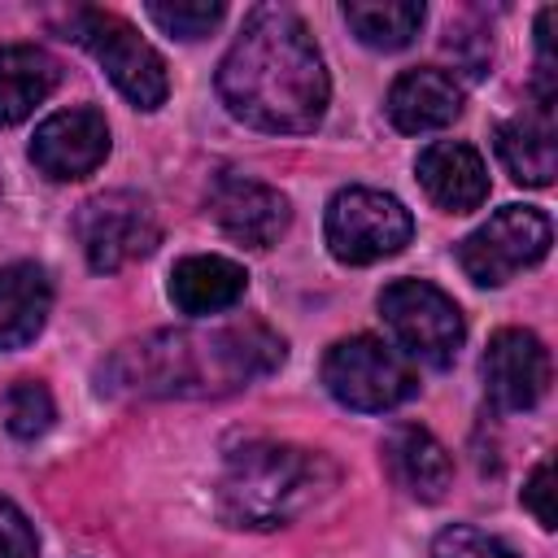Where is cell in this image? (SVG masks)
<instances>
[{
    "label": "cell",
    "instance_id": "cell-1",
    "mask_svg": "<svg viewBox=\"0 0 558 558\" xmlns=\"http://www.w3.org/2000/svg\"><path fill=\"white\" fill-rule=\"evenodd\" d=\"M327 92V65L310 26L279 4L248 9L218 65V96L231 118L275 135H305L323 122Z\"/></svg>",
    "mask_w": 558,
    "mask_h": 558
},
{
    "label": "cell",
    "instance_id": "cell-2",
    "mask_svg": "<svg viewBox=\"0 0 558 558\" xmlns=\"http://www.w3.org/2000/svg\"><path fill=\"white\" fill-rule=\"evenodd\" d=\"M283 362V340L262 323L214 331H153L122 344L100 371L105 392L126 397H218L235 392Z\"/></svg>",
    "mask_w": 558,
    "mask_h": 558
},
{
    "label": "cell",
    "instance_id": "cell-3",
    "mask_svg": "<svg viewBox=\"0 0 558 558\" xmlns=\"http://www.w3.org/2000/svg\"><path fill=\"white\" fill-rule=\"evenodd\" d=\"M336 484V466L296 445H244L218 480V514L231 527H283Z\"/></svg>",
    "mask_w": 558,
    "mask_h": 558
},
{
    "label": "cell",
    "instance_id": "cell-4",
    "mask_svg": "<svg viewBox=\"0 0 558 558\" xmlns=\"http://www.w3.org/2000/svg\"><path fill=\"white\" fill-rule=\"evenodd\" d=\"M65 39H74L78 48H87L96 57V65L113 78V87L135 105V109H157L170 92L166 78V61L161 52L135 35L131 22H122L118 13L105 9H74L65 17Z\"/></svg>",
    "mask_w": 558,
    "mask_h": 558
},
{
    "label": "cell",
    "instance_id": "cell-5",
    "mask_svg": "<svg viewBox=\"0 0 558 558\" xmlns=\"http://www.w3.org/2000/svg\"><path fill=\"white\" fill-rule=\"evenodd\" d=\"M323 384L340 405L362 410V414L397 410L401 401H410L418 392V379H414V366L405 362V353H397L392 344H384L375 336L336 340L323 353Z\"/></svg>",
    "mask_w": 558,
    "mask_h": 558
},
{
    "label": "cell",
    "instance_id": "cell-6",
    "mask_svg": "<svg viewBox=\"0 0 558 558\" xmlns=\"http://www.w3.org/2000/svg\"><path fill=\"white\" fill-rule=\"evenodd\" d=\"M410 235H414L410 209L379 187H340L327 201L323 240H327L331 257L344 266L384 262V257L401 253L410 244Z\"/></svg>",
    "mask_w": 558,
    "mask_h": 558
},
{
    "label": "cell",
    "instance_id": "cell-7",
    "mask_svg": "<svg viewBox=\"0 0 558 558\" xmlns=\"http://www.w3.org/2000/svg\"><path fill=\"white\" fill-rule=\"evenodd\" d=\"M379 314L405 357H418L427 366H449L466 340L462 310L427 279H392L379 292Z\"/></svg>",
    "mask_w": 558,
    "mask_h": 558
},
{
    "label": "cell",
    "instance_id": "cell-8",
    "mask_svg": "<svg viewBox=\"0 0 558 558\" xmlns=\"http://www.w3.org/2000/svg\"><path fill=\"white\" fill-rule=\"evenodd\" d=\"M554 244V227L532 205H506L488 222H480L471 235L458 240V266L471 283L497 288L514 279L519 270L536 266Z\"/></svg>",
    "mask_w": 558,
    "mask_h": 558
},
{
    "label": "cell",
    "instance_id": "cell-9",
    "mask_svg": "<svg viewBox=\"0 0 558 558\" xmlns=\"http://www.w3.org/2000/svg\"><path fill=\"white\" fill-rule=\"evenodd\" d=\"M74 235L83 244L87 266L100 275H113V270L148 257L161 240V227H157V214L144 196L100 192V196L83 201V209L74 218Z\"/></svg>",
    "mask_w": 558,
    "mask_h": 558
},
{
    "label": "cell",
    "instance_id": "cell-10",
    "mask_svg": "<svg viewBox=\"0 0 558 558\" xmlns=\"http://www.w3.org/2000/svg\"><path fill=\"white\" fill-rule=\"evenodd\" d=\"M105 157H109V122L92 105L61 109L35 126L31 161L39 166V174H48L57 183L87 179Z\"/></svg>",
    "mask_w": 558,
    "mask_h": 558
},
{
    "label": "cell",
    "instance_id": "cell-11",
    "mask_svg": "<svg viewBox=\"0 0 558 558\" xmlns=\"http://www.w3.org/2000/svg\"><path fill=\"white\" fill-rule=\"evenodd\" d=\"M484 392L501 410H532L545 388H549V349L523 331V327H501L488 349H484Z\"/></svg>",
    "mask_w": 558,
    "mask_h": 558
},
{
    "label": "cell",
    "instance_id": "cell-12",
    "mask_svg": "<svg viewBox=\"0 0 558 558\" xmlns=\"http://www.w3.org/2000/svg\"><path fill=\"white\" fill-rule=\"evenodd\" d=\"M209 214L231 240L248 248H270L292 218L288 196L248 174H218V183L209 187Z\"/></svg>",
    "mask_w": 558,
    "mask_h": 558
},
{
    "label": "cell",
    "instance_id": "cell-13",
    "mask_svg": "<svg viewBox=\"0 0 558 558\" xmlns=\"http://www.w3.org/2000/svg\"><path fill=\"white\" fill-rule=\"evenodd\" d=\"M414 170H418L427 201L449 209V214H466V209H480L488 201V166L471 144L436 140L418 153Z\"/></svg>",
    "mask_w": 558,
    "mask_h": 558
},
{
    "label": "cell",
    "instance_id": "cell-14",
    "mask_svg": "<svg viewBox=\"0 0 558 558\" xmlns=\"http://www.w3.org/2000/svg\"><path fill=\"white\" fill-rule=\"evenodd\" d=\"M458 113H462V83L449 70L414 65L397 74V83L388 87V118L405 135L449 126Z\"/></svg>",
    "mask_w": 558,
    "mask_h": 558
},
{
    "label": "cell",
    "instance_id": "cell-15",
    "mask_svg": "<svg viewBox=\"0 0 558 558\" xmlns=\"http://www.w3.org/2000/svg\"><path fill=\"white\" fill-rule=\"evenodd\" d=\"M497 157L514 183L549 187L558 174V140H554V105L523 109L497 126Z\"/></svg>",
    "mask_w": 558,
    "mask_h": 558
},
{
    "label": "cell",
    "instance_id": "cell-16",
    "mask_svg": "<svg viewBox=\"0 0 558 558\" xmlns=\"http://www.w3.org/2000/svg\"><path fill=\"white\" fill-rule=\"evenodd\" d=\"M244 288H248L244 266L231 262V257H218V253L183 257L170 270V301H174L179 314H192V318L231 310L244 296Z\"/></svg>",
    "mask_w": 558,
    "mask_h": 558
},
{
    "label": "cell",
    "instance_id": "cell-17",
    "mask_svg": "<svg viewBox=\"0 0 558 558\" xmlns=\"http://www.w3.org/2000/svg\"><path fill=\"white\" fill-rule=\"evenodd\" d=\"M384 462H388L392 480L418 501H440L445 488L453 484V462H449L445 445L427 427H414V423H401L388 432Z\"/></svg>",
    "mask_w": 558,
    "mask_h": 558
},
{
    "label": "cell",
    "instance_id": "cell-18",
    "mask_svg": "<svg viewBox=\"0 0 558 558\" xmlns=\"http://www.w3.org/2000/svg\"><path fill=\"white\" fill-rule=\"evenodd\" d=\"M52 310V283L44 266L35 262H13L0 266V349H22L31 344Z\"/></svg>",
    "mask_w": 558,
    "mask_h": 558
},
{
    "label": "cell",
    "instance_id": "cell-19",
    "mask_svg": "<svg viewBox=\"0 0 558 558\" xmlns=\"http://www.w3.org/2000/svg\"><path fill=\"white\" fill-rule=\"evenodd\" d=\"M61 65L35 44H0V126H17L48 100Z\"/></svg>",
    "mask_w": 558,
    "mask_h": 558
},
{
    "label": "cell",
    "instance_id": "cell-20",
    "mask_svg": "<svg viewBox=\"0 0 558 558\" xmlns=\"http://www.w3.org/2000/svg\"><path fill=\"white\" fill-rule=\"evenodd\" d=\"M344 22L366 48L397 52L418 35L423 4H414V0H384V4L379 0H349L344 4Z\"/></svg>",
    "mask_w": 558,
    "mask_h": 558
},
{
    "label": "cell",
    "instance_id": "cell-21",
    "mask_svg": "<svg viewBox=\"0 0 558 558\" xmlns=\"http://www.w3.org/2000/svg\"><path fill=\"white\" fill-rule=\"evenodd\" d=\"M0 414H4L9 436H17V440H35V436H44V432L52 427L57 405H52V392H48L44 384H35V379H17V384L4 392Z\"/></svg>",
    "mask_w": 558,
    "mask_h": 558
},
{
    "label": "cell",
    "instance_id": "cell-22",
    "mask_svg": "<svg viewBox=\"0 0 558 558\" xmlns=\"http://www.w3.org/2000/svg\"><path fill=\"white\" fill-rule=\"evenodd\" d=\"M148 17L179 39H201L222 22V4H205V0H183V4H148Z\"/></svg>",
    "mask_w": 558,
    "mask_h": 558
},
{
    "label": "cell",
    "instance_id": "cell-23",
    "mask_svg": "<svg viewBox=\"0 0 558 558\" xmlns=\"http://www.w3.org/2000/svg\"><path fill=\"white\" fill-rule=\"evenodd\" d=\"M432 558H519V554L471 523H453L432 541Z\"/></svg>",
    "mask_w": 558,
    "mask_h": 558
},
{
    "label": "cell",
    "instance_id": "cell-24",
    "mask_svg": "<svg viewBox=\"0 0 558 558\" xmlns=\"http://www.w3.org/2000/svg\"><path fill=\"white\" fill-rule=\"evenodd\" d=\"M35 554H39V541L31 519L9 497H0V558H35Z\"/></svg>",
    "mask_w": 558,
    "mask_h": 558
},
{
    "label": "cell",
    "instance_id": "cell-25",
    "mask_svg": "<svg viewBox=\"0 0 558 558\" xmlns=\"http://www.w3.org/2000/svg\"><path fill=\"white\" fill-rule=\"evenodd\" d=\"M523 506L536 514V523H541L545 532L554 527V466H549V458L536 462V471L527 475V484H523Z\"/></svg>",
    "mask_w": 558,
    "mask_h": 558
}]
</instances>
